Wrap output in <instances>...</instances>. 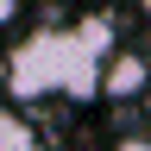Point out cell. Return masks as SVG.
<instances>
[{"label": "cell", "instance_id": "cell-5", "mask_svg": "<svg viewBox=\"0 0 151 151\" xmlns=\"http://www.w3.org/2000/svg\"><path fill=\"white\" fill-rule=\"evenodd\" d=\"M139 101H145V120H151V88H145V94H139Z\"/></svg>", "mask_w": 151, "mask_h": 151}, {"label": "cell", "instance_id": "cell-1", "mask_svg": "<svg viewBox=\"0 0 151 151\" xmlns=\"http://www.w3.org/2000/svg\"><path fill=\"white\" fill-rule=\"evenodd\" d=\"M113 50V19H82V25H38L6 50L0 63V88L13 101H82L94 94L101 57Z\"/></svg>", "mask_w": 151, "mask_h": 151}, {"label": "cell", "instance_id": "cell-2", "mask_svg": "<svg viewBox=\"0 0 151 151\" xmlns=\"http://www.w3.org/2000/svg\"><path fill=\"white\" fill-rule=\"evenodd\" d=\"M145 88H151V57L145 50H107L101 57L94 94H107V101H139Z\"/></svg>", "mask_w": 151, "mask_h": 151}, {"label": "cell", "instance_id": "cell-4", "mask_svg": "<svg viewBox=\"0 0 151 151\" xmlns=\"http://www.w3.org/2000/svg\"><path fill=\"white\" fill-rule=\"evenodd\" d=\"M19 19V0H0V25H13Z\"/></svg>", "mask_w": 151, "mask_h": 151}, {"label": "cell", "instance_id": "cell-3", "mask_svg": "<svg viewBox=\"0 0 151 151\" xmlns=\"http://www.w3.org/2000/svg\"><path fill=\"white\" fill-rule=\"evenodd\" d=\"M113 151H151V132H126V139H113Z\"/></svg>", "mask_w": 151, "mask_h": 151}]
</instances>
